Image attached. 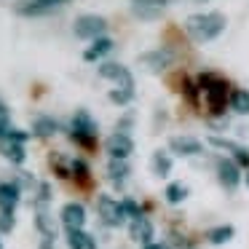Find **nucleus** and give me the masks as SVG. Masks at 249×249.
<instances>
[{"instance_id":"30","label":"nucleus","mask_w":249,"mask_h":249,"mask_svg":"<svg viewBox=\"0 0 249 249\" xmlns=\"http://www.w3.org/2000/svg\"><path fill=\"white\" fill-rule=\"evenodd\" d=\"M14 225H17L14 212H0V233H11Z\"/></svg>"},{"instance_id":"33","label":"nucleus","mask_w":249,"mask_h":249,"mask_svg":"<svg viewBox=\"0 0 249 249\" xmlns=\"http://www.w3.org/2000/svg\"><path fill=\"white\" fill-rule=\"evenodd\" d=\"M134 14L137 17H145V19H153V17H158V8L156 6H134Z\"/></svg>"},{"instance_id":"19","label":"nucleus","mask_w":249,"mask_h":249,"mask_svg":"<svg viewBox=\"0 0 249 249\" xmlns=\"http://www.w3.org/2000/svg\"><path fill=\"white\" fill-rule=\"evenodd\" d=\"M110 49H113V40H110V38H105V35H102V38H94V43L83 51V59L94 62V59H99L102 54H107Z\"/></svg>"},{"instance_id":"27","label":"nucleus","mask_w":249,"mask_h":249,"mask_svg":"<svg viewBox=\"0 0 249 249\" xmlns=\"http://www.w3.org/2000/svg\"><path fill=\"white\" fill-rule=\"evenodd\" d=\"M107 97H110V102H115V105H129L131 97H134V89H113Z\"/></svg>"},{"instance_id":"4","label":"nucleus","mask_w":249,"mask_h":249,"mask_svg":"<svg viewBox=\"0 0 249 249\" xmlns=\"http://www.w3.org/2000/svg\"><path fill=\"white\" fill-rule=\"evenodd\" d=\"M201 89L206 91V99H209L212 110L214 113H220L222 107H225V99H228V83L220 81V78L214 75H201Z\"/></svg>"},{"instance_id":"1","label":"nucleus","mask_w":249,"mask_h":249,"mask_svg":"<svg viewBox=\"0 0 249 249\" xmlns=\"http://www.w3.org/2000/svg\"><path fill=\"white\" fill-rule=\"evenodd\" d=\"M185 30H188V35L196 40H212L225 30V17L217 14V11L214 14H196V17H188Z\"/></svg>"},{"instance_id":"38","label":"nucleus","mask_w":249,"mask_h":249,"mask_svg":"<svg viewBox=\"0 0 249 249\" xmlns=\"http://www.w3.org/2000/svg\"><path fill=\"white\" fill-rule=\"evenodd\" d=\"M0 249H3V244H0Z\"/></svg>"},{"instance_id":"9","label":"nucleus","mask_w":249,"mask_h":249,"mask_svg":"<svg viewBox=\"0 0 249 249\" xmlns=\"http://www.w3.org/2000/svg\"><path fill=\"white\" fill-rule=\"evenodd\" d=\"M99 75L115 81L121 89H134V78H131V72L126 70L124 65H118V62H102V65H99Z\"/></svg>"},{"instance_id":"11","label":"nucleus","mask_w":249,"mask_h":249,"mask_svg":"<svg viewBox=\"0 0 249 249\" xmlns=\"http://www.w3.org/2000/svg\"><path fill=\"white\" fill-rule=\"evenodd\" d=\"M217 177H220L222 188L233 190L238 182H241V172H238V163L231 161V158H217Z\"/></svg>"},{"instance_id":"5","label":"nucleus","mask_w":249,"mask_h":249,"mask_svg":"<svg viewBox=\"0 0 249 249\" xmlns=\"http://www.w3.org/2000/svg\"><path fill=\"white\" fill-rule=\"evenodd\" d=\"M72 30H75L78 38H102V33L107 30V22H105L102 17H94V14H83V17L75 19V24H72Z\"/></svg>"},{"instance_id":"14","label":"nucleus","mask_w":249,"mask_h":249,"mask_svg":"<svg viewBox=\"0 0 249 249\" xmlns=\"http://www.w3.org/2000/svg\"><path fill=\"white\" fill-rule=\"evenodd\" d=\"M35 228L43 233V238H51V241L56 238V220L51 217V212L46 209V206H38V209H35Z\"/></svg>"},{"instance_id":"3","label":"nucleus","mask_w":249,"mask_h":249,"mask_svg":"<svg viewBox=\"0 0 249 249\" xmlns=\"http://www.w3.org/2000/svg\"><path fill=\"white\" fill-rule=\"evenodd\" d=\"M97 212H99V220H102L107 228H121L126 222L124 206H121V201H115L113 196H99L97 198Z\"/></svg>"},{"instance_id":"20","label":"nucleus","mask_w":249,"mask_h":249,"mask_svg":"<svg viewBox=\"0 0 249 249\" xmlns=\"http://www.w3.org/2000/svg\"><path fill=\"white\" fill-rule=\"evenodd\" d=\"M0 153L8 158L11 163H24V158H27V150H24V145H19V142H0Z\"/></svg>"},{"instance_id":"2","label":"nucleus","mask_w":249,"mask_h":249,"mask_svg":"<svg viewBox=\"0 0 249 249\" xmlns=\"http://www.w3.org/2000/svg\"><path fill=\"white\" fill-rule=\"evenodd\" d=\"M70 137L75 142H81V145H91L94 140H97V121L89 115V110H78L75 115H72L70 121Z\"/></svg>"},{"instance_id":"23","label":"nucleus","mask_w":249,"mask_h":249,"mask_svg":"<svg viewBox=\"0 0 249 249\" xmlns=\"http://www.w3.org/2000/svg\"><path fill=\"white\" fill-rule=\"evenodd\" d=\"M233 225H217L212 228L209 233H206V238H209V244H214V247H220V244H228L233 238Z\"/></svg>"},{"instance_id":"21","label":"nucleus","mask_w":249,"mask_h":249,"mask_svg":"<svg viewBox=\"0 0 249 249\" xmlns=\"http://www.w3.org/2000/svg\"><path fill=\"white\" fill-rule=\"evenodd\" d=\"M150 166H153V174H156V177H166V174L172 172V156H169L166 150H156Z\"/></svg>"},{"instance_id":"17","label":"nucleus","mask_w":249,"mask_h":249,"mask_svg":"<svg viewBox=\"0 0 249 249\" xmlns=\"http://www.w3.org/2000/svg\"><path fill=\"white\" fill-rule=\"evenodd\" d=\"M59 131V121L51 118V115H38L33 121V134L35 137H54Z\"/></svg>"},{"instance_id":"25","label":"nucleus","mask_w":249,"mask_h":249,"mask_svg":"<svg viewBox=\"0 0 249 249\" xmlns=\"http://www.w3.org/2000/svg\"><path fill=\"white\" fill-rule=\"evenodd\" d=\"M70 177L81 179V182L89 179V163L83 158H70Z\"/></svg>"},{"instance_id":"37","label":"nucleus","mask_w":249,"mask_h":249,"mask_svg":"<svg viewBox=\"0 0 249 249\" xmlns=\"http://www.w3.org/2000/svg\"><path fill=\"white\" fill-rule=\"evenodd\" d=\"M247 185H249V172H247Z\"/></svg>"},{"instance_id":"13","label":"nucleus","mask_w":249,"mask_h":249,"mask_svg":"<svg viewBox=\"0 0 249 249\" xmlns=\"http://www.w3.org/2000/svg\"><path fill=\"white\" fill-rule=\"evenodd\" d=\"M22 198V188L17 182H0V212H14Z\"/></svg>"},{"instance_id":"22","label":"nucleus","mask_w":249,"mask_h":249,"mask_svg":"<svg viewBox=\"0 0 249 249\" xmlns=\"http://www.w3.org/2000/svg\"><path fill=\"white\" fill-rule=\"evenodd\" d=\"M188 185L185 182H169L166 185V190H163V196H166V201L169 204H182L185 198H188Z\"/></svg>"},{"instance_id":"6","label":"nucleus","mask_w":249,"mask_h":249,"mask_svg":"<svg viewBox=\"0 0 249 249\" xmlns=\"http://www.w3.org/2000/svg\"><path fill=\"white\" fill-rule=\"evenodd\" d=\"M105 150H107L110 158L126 161V158L131 156V150H134V140H131L129 134H121V131H115V134H110L107 140H105Z\"/></svg>"},{"instance_id":"31","label":"nucleus","mask_w":249,"mask_h":249,"mask_svg":"<svg viewBox=\"0 0 249 249\" xmlns=\"http://www.w3.org/2000/svg\"><path fill=\"white\" fill-rule=\"evenodd\" d=\"M233 161H236L238 166H247V169H249V150L238 145V147H236V153H233Z\"/></svg>"},{"instance_id":"36","label":"nucleus","mask_w":249,"mask_h":249,"mask_svg":"<svg viewBox=\"0 0 249 249\" xmlns=\"http://www.w3.org/2000/svg\"><path fill=\"white\" fill-rule=\"evenodd\" d=\"M0 118H8V107L3 102H0Z\"/></svg>"},{"instance_id":"16","label":"nucleus","mask_w":249,"mask_h":249,"mask_svg":"<svg viewBox=\"0 0 249 249\" xmlns=\"http://www.w3.org/2000/svg\"><path fill=\"white\" fill-rule=\"evenodd\" d=\"M129 172H131V169H129V163H126V161H118V158H110V161H107V179H110V182H115L118 188L129 179Z\"/></svg>"},{"instance_id":"10","label":"nucleus","mask_w":249,"mask_h":249,"mask_svg":"<svg viewBox=\"0 0 249 249\" xmlns=\"http://www.w3.org/2000/svg\"><path fill=\"white\" fill-rule=\"evenodd\" d=\"M169 150L174 156H201L204 153V145H201L196 137H188V134H174L169 140Z\"/></svg>"},{"instance_id":"29","label":"nucleus","mask_w":249,"mask_h":249,"mask_svg":"<svg viewBox=\"0 0 249 249\" xmlns=\"http://www.w3.org/2000/svg\"><path fill=\"white\" fill-rule=\"evenodd\" d=\"M121 206H124V214H126V217H131V220L142 217V206L137 204L134 198H124V201H121Z\"/></svg>"},{"instance_id":"24","label":"nucleus","mask_w":249,"mask_h":249,"mask_svg":"<svg viewBox=\"0 0 249 249\" xmlns=\"http://www.w3.org/2000/svg\"><path fill=\"white\" fill-rule=\"evenodd\" d=\"M231 107L236 110V113L247 115V113H249V91H244V89L233 91V97H231Z\"/></svg>"},{"instance_id":"18","label":"nucleus","mask_w":249,"mask_h":249,"mask_svg":"<svg viewBox=\"0 0 249 249\" xmlns=\"http://www.w3.org/2000/svg\"><path fill=\"white\" fill-rule=\"evenodd\" d=\"M67 247L70 249H97V241H94L91 233L81 231H67Z\"/></svg>"},{"instance_id":"26","label":"nucleus","mask_w":249,"mask_h":249,"mask_svg":"<svg viewBox=\"0 0 249 249\" xmlns=\"http://www.w3.org/2000/svg\"><path fill=\"white\" fill-rule=\"evenodd\" d=\"M51 166H54V172L59 174V177H70V161H67L62 153H54V156H51Z\"/></svg>"},{"instance_id":"34","label":"nucleus","mask_w":249,"mask_h":249,"mask_svg":"<svg viewBox=\"0 0 249 249\" xmlns=\"http://www.w3.org/2000/svg\"><path fill=\"white\" fill-rule=\"evenodd\" d=\"M142 249H172L169 244H163V241H150V244H145Z\"/></svg>"},{"instance_id":"15","label":"nucleus","mask_w":249,"mask_h":249,"mask_svg":"<svg viewBox=\"0 0 249 249\" xmlns=\"http://www.w3.org/2000/svg\"><path fill=\"white\" fill-rule=\"evenodd\" d=\"M62 3H67V0H22V3H17V11L19 14H46L51 8L62 6Z\"/></svg>"},{"instance_id":"28","label":"nucleus","mask_w":249,"mask_h":249,"mask_svg":"<svg viewBox=\"0 0 249 249\" xmlns=\"http://www.w3.org/2000/svg\"><path fill=\"white\" fill-rule=\"evenodd\" d=\"M49 201H51V185L38 182V188H35V206H46Z\"/></svg>"},{"instance_id":"8","label":"nucleus","mask_w":249,"mask_h":249,"mask_svg":"<svg viewBox=\"0 0 249 249\" xmlns=\"http://www.w3.org/2000/svg\"><path fill=\"white\" fill-rule=\"evenodd\" d=\"M59 220L67 231H81V228L86 225V209H83V204H78V201H67L59 212Z\"/></svg>"},{"instance_id":"32","label":"nucleus","mask_w":249,"mask_h":249,"mask_svg":"<svg viewBox=\"0 0 249 249\" xmlns=\"http://www.w3.org/2000/svg\"><path fill=\"white\" fill-rule=\"evenodd\" d=\"M27 140H30V131H22V129H17V126H14V129H11V134H8V140H6V142H19V145H24Z\"/></svg>"},{"instance_id":"35","label":"nucleus","mask_w":249,"mask_h":249,"mask_svg":"<svg viewBox=\"0 0 249 249\" xmlns=\"http://www.w3.org/2000/svg\"><path fill=\"white\" fill-rule=\"evenodd\" d=\"M40 249H54V241H51V238H43V244H40Z\"/></svg>"},{"instance_id":"7","label":"nucleus","mask_w":249,"mask_h":249,"mask_svg":"<svg viewBox=\"0 0 249 249\" xmlns=\"http://www.w3.org/2000/svg\"><path fill=\"white\" fill-rule=\"evenodd\" d=\"M172 51L166 49H153V51H145L140 54V67H145L147 72H163L169 65H172Z\"/></svg>"},{"instance_id":"12","label":"nucleus","mask_w":249,"mask_h":249,"mask_svg":"<svg viewBox=\"0 0 249 249\" xmlns=\"http://www.w3.org/2000/svg\"><path fill=\"white\" fill-rule=\"evenodd\" d=\"M153 233H156V228H153V222L147 220L145 214H142V217H137V220H131V222H129V236H131V241L142 244V247L153 241Z\"/></svg>"}]
</instances>
